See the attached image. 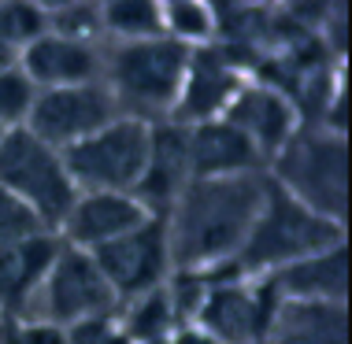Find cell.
Instances as JSON below:
<instances>
[{"mask_svg":"<svg viewBox=\"0 0 352 344\" xmlns=\"http://www.w3.org/2000/svg\"><path fill=\"white\" fill-rule=\"evenodd\" d=\"M267 196V170L241 178H193L167 218L170 271H212L241 255Z\"/></svg>","mask_w":352,"mask_h":344,"instance_id":"obj_1","label":"cell"},{"mask_svg":"<svg viewBox=\"0 0 352 344\" xmlns=\"http://www.w3.org/2000/svg\"><path fill=\"white\" fill-rule=\"evenodd\" d=\"M167 344H219V341L204 326H197V322H178V326L167 333Z\"/></svg>","mask_w":352,"mask_h":344,"instance_id":"obj_28","label":"cell"},{"mask_svg":"<svg viewBox=\"0 0 352 344\" xmlns=\"http://www.w3.org/2000/svg\"><path fill=\"white\" fill-rule=\"evenodd\" d=\"M41 233H49V229L41 226V218H37L23 200H15L4 185H0V244L30 241V237H41Z\"/></svg>","mask_w":352,"mask_h":344,"instance_id":"obj_25","label":"cell"},{"mask_svg":"<svg viewBox=\"0 0 352 344\" xmlns=\"http://www.w3.org/2000/svg\"><path fill=\"white\" fill-rule=\"evenodd\" d=\"M189 67V49L156 37L138 45H111L104 52L100 82L111 89L119 111L141 122H164L175 111Z\"/></svg>","mask_w":352,"mask_h":344,"instance_id":"obj_3","label":"cell"},{"mask_svg":"<svg viewBox=\"0 0 352 344\" xmlns=\"http://www.w3.org/2000/svg\"><path fill=\"white\" fill-rule=\"evenodd\" d=\"M15 67H19V52L8 49V45L0 41V74H4V71H15Z\"/></svg>","mask_w":352,"mask_h":344,"instance_id":"obj_29","label":"cell"},{"mask_svg":"<svg viewBox=\"0 0 352 344\" xmlns=\"http://www.w3.org/2000/svg\"><path fill=\"white\" fill-rule=\"evenodd\" d=\"M189 167H193V178H241L263 174L267 163L234 122L212 119L189 126Z\"/></svg>","mask_w":352,"mask_h":344,"instance_id":"obj_15","label":"cell"},{"mask_svg":"<svg viewBox=\"0 0 352 344\" xmlns=\"http://www.w3.org/2000/svg\"><path fill=\"white\" fill-rule=\"evenodd\" d=\"M49 34V19H45V4H26V0H12L0 4V41L8 49L23 52L30 49L37 37Z\"/></svg>","mask_w":352,"mask_h":344,"instance_id":"obj_23","label":"cell"},{"mask_svg":"<svg viewBox=\"0 0 352 344\" xmlns=\"http://www.w3.org/2000/svg\"><path fill=\"white\" fill-rule=\"evenodd\" d=\"M338 244H345V226L308 211L304 204H297L289 193H282L267 178L263 207L256 215L249 241H245L241 255L234 263L241 271V278H267V274H278L285 266L308 260V255H319L327 248H338Z\"/></svg>","mask_w":352,"mask_h":344,"instance_id":"obj_2","label":"cell"},{"mask_svg":"<svg viewBox=\"0 0 352 344\" xmlns=\"http://www.w3.org/2000/svg\"><path fill=\"white\" fill-rule=\"evenodd\" d=\"M260 344H345V303L278 300Z\"/></svg>","mask_w":352,"mask_h":344,"instance_id":"obj_18","label":"cell"},{"mask_svg":"<svg viewBox=\"0 0 352 344\" xmlns=\"http://www.w3.org/2000/svg\"><path fill=\"white\" fill-rule=\"evenodd\" d=\"M148 218L152 211L130 193H78L56 237L71 248H82V252H97Z\"/></svg>","mask_w":352,"mask_h":344,"instance_id":"obj_12","label":"cell"},{"mask_svg":"<svg viewBox=\"0 0 352 344\" xmlns=\"http://www.w3.org/2000/svg\"><path fill=\"white\" fill-rule=\"evenodd\" d=\"M0 344H23V337H19V330H15V322H8V326L0 330Z\"/></svg>","mask_w":352,"mask_h":344,"instance_id":"obj_30","label":"cell"},{"mask_svg":"<svg viewBox=\"0 0 352 344\" xmlns=\"http://www.w3.org/2000/svg\"><path fill=\"white\" fill-rule=\"evenodd\" d=\"M104 314H119L111 285L104 282L89 252L60 241V252H56L41 289L19 322H52V326L67 330L89 319H104Z\"/></svg>","mask_w":352,"mask_h":344,"instance_id":"obj_7","label":"cell"},{"mask_svg":"<svg viewBox=\"0 0 352 344\" xmlns=\"http://www.w3.org/2000/svg\"><path fill=\"white\" fill-rule=\"evenodd\" d=\"M189 181H193V167H189V126H178L170 119L152 122L145 174H141L134 196L152 215H167L175 207V200L186 193Z\"/></svg>","mask_w":352,"mask_h":344,"instance_id":"obj_13","label":"cell"},{"mask_svg":"<svg viewBox=\"0 0 352 344\" xmlns=\"http://www.w3.org/2000/svg\"><path fill=\"white\" fill-rule=\"evenodd\" d=\"M45 19H49V34L100 49V4H45Z\"/></svg>","mask_w":352,"mask_h":344,"instance_id":"obj_22","label":"cell"},{"mask_svg":"<svg viewBox=\"0 0 352 344\" xmlns=\"http://www.w3.org/2000/svg\"><path fill=\"white\" fill-rule=\"evenodd\" d=\"M23 344H67V330L52 326V322H15Z\"/></svg>","mask_w":352,"mask_h":344,"instance_id":"obj_27","label":"cell"},{"mask_svg":"<svg viewBox=\"0 0 352 344\" xmlns=\"http://www.w3.org/2000/svg\"><path fill=\"white\" fill-rule=\"evenodd\" d=\"M37 89L26 82V74L19 71H4L0 74V130H15L26 126V115L34 108Z\"/></svg>","mask_w":352,"mask_h":344,"instance_id":"obj_24","label":"cell"},{"mask_svg":"<svg viewBox=\"0 0 352 344\" xmlns=\"http://www.w3.org/2000/svg\"><path fill=\"white\" fill-rule=\"evenodd\" d=\"M100 30L111 45H138L164 37V15L152 0H111L100 4Z\"/></svg>","mask_w":352,"mask_h":344,"instance_id":"obj_19","label":"cell"},{"mask_svg":"<svg viewBox=\"0 0 352 344\" xmlns=\"http://www.w3.org/2000/svg\"><path fill=\"white\" fill-rule=\"evenodd\" d=\"M245 82H249V71L237 60H226V52H219L215 45L189 52L186 82L175 100V111H170V122L201 126V122L223 119Z\"/></svg>","mask_w":352,"mask_h":344,"instance_id":"obj_10","label":"cell"},{"mask_svg":"<svg viewBox=\"0 0 352 344\" xmlns=\"http://www.w3.org/2000/svg\"><path fill=\"white\" fill-rule=\"evenodd\" d=\"M56 252H60V237L56 233L0 244V314H8V322H19L26 314Z\"/></svg>","mask_w":352,"mask_h":344,"instance_id":"obj_16","label":"cell"},{"mask_svg":"<svg viewBox=\"0 0 352 344\" xmlns=\"http://www.w3.org/2000/svg\"><path fill=\"white\" fill-rule=\"evenodd\" d=\"M223 119L234 122L252 141V148L263 156V163H271L300 130V111L293 104V97H285L282 89H274L267 82H252V78L237 89V97L230 100Z\"/></svg>","mask_w":352,"mask_h":344,"instance_id":"obj_11","label":"cell"},{"mask_svg":"<svg viewBox=\"0 0 352 344\" xmlns=\"http://www.w3.org/2000/svg\"><path fill=\"white\" fill-rule=\"evenodd\" d=\"M152 122L119 115L93 137L63 148V163L78 193H130L134 196L148 159Z\"/></svg>","mask_w":352,"mask_h":344,"instance_id":"obj_6","label":"cell"},{"mask_svg":"<svg viewBox=\"0 0 352 344\" xmlns=\"http://www.w3.org/2000/svg\"><path fill=\"white\" fill-rule=\"evenodd\" d=\"M119 322L126 330V337L134 344H160L167 341V333L178 326L175 308H170V296H167V282L160 289H152L145 296H134L119 308Z\"/></svg>","mask_w":352,"mask_h":344,"instance_id":"obj_20","label":"cell"},{"mask_svg":"<svg viewBox=\"0 0 352 344\" xmlns=\"http://www.w3.org/2000/svg\"><path fill=\"white\" fill-rule=\"evenodd\" d=\"M160 344H167V341H160Z\"/></svg>","mask_w":352,"mask_h":344,"instance_id":"obj_32","label":"cell"},{"mask_svg":"<svg viewBox=\"0 0 352 344\" xmlns=\"http://www.w3.org/2000/svg\"><path fill=\"white\" fill-rule=\"evenodd\" d=\"M0 185L15 200H23L49 233L60 229L78 196L67 163H63V152L37 141L26 126H15L0 137Z\"/></svg>","mask_w":352,"mask_h":344,"instance_id":"obj_5","label":"cell"},{"mask_svg":"<svg viewBox=\"0 0 352 344\" xmlns=\"http://www.w3.org/2000/svg\"><path fill=\"white\" fill-rule=\"evenodd\" d=\"M274 282L278 300L293 303H345V244L327 248L319 255L285 266L278 274H267Z\"/></svg>","mask_w":352,"mask_h":344,"instance_id":"obj_17","label":"cell"},{"mask_svg":"<svg viewBox=\"0 0 352 344\" xmlns=\"http://www.w3.org/2000/svg\"><path fill=\"white\" fill-rule=\"evenodd\" d=\"M4 133H8V130H0V137H4Z\"/></svg>","mask_w":352,"mask_h":344,"instance_id":"obj_31","label":"cell"},{"mask_svg":"<svg viewBox=\"0 0 352 344\" xmlns=\"http://www.w3.org/2000/svg\"><path fill=\"white\" fill-rule=\"evenodd\" d=\"M104 282L111 285L119 308L134 296L160 289L170 278V244H167V218L152 215L148 222L130 229L126 237L89 252Z\"/></svg>","mask_w":352,"mask_h":344,"instance_id":"obj_9","label":"cell"},{"mask_svg":"<svg viewBox=\"0 0 352 344\" xmlns=\"http://www.w3.org/2000/svg\"><path fill=\"white\" fill-rule=\"evenodd\" d=\"M119 104L104 82L67 85V89H41L34 97V108L26 115V130L49 148L63 152L78 141L93 137L108 122L119 119Z\"/></svg>","mask_w":352,"mask_h":344,"instance_id":"obj_8","label":"cell"},{"mask_svg":"<svg viewBox=\"0 0 352 344\" xmlns=\"http://www.w3.org/2000/svg\"><path fill=\"white\" fill-rule=\"evenodd\" d=\"M160 15H164V37L175 45H182L189 52L208 49L219 37V12L208 4H197V0L160 4Z\"/></svg>","mask_w":352,"mask_h":344,"instance_id":"obj_21","label":"cell"},{"mask_svg":"<svg viewBox=\"0 0 352 344\" xmlns=\"http://www.w3.org/2000/svg\"><path fill=\"white\" fill-rule=\"evenodd\" d=\"M67 344H134L122 330L119 314H104V319H89L78 326H67Z\"/></svg>","mask_w":352,"mask_h":344,"instance_id":"obj_26","label":"cell"},{"mask_svg":"<svg viewBox=\"0 0 352 344\" xmlns=\"http://www.w3.org/2000/svg\"><path fill=\"white\" fill-rule=\"evenodd\" d=\"M267 178L297 204L345 226V137L327 130H297V137L271 159Z\"/></svg>","mask_w":352,"mask_h":344,"instance_id":"obj_4","label":"cell"},{"mask_svg":"<svg viewBox=\"0 0 352 344\" xmlns=\"http://www.w3.org/2000/svg\"><path fill=\"white\" fill-rule=\"evenodd\" d=\"M19 71L26 74V82L37 93L67 89V85H89V82H100V74H104V49L45 34V37H37L30 49L19 52Z\"/></svg>","mask_w":352,"mask_h":344,"instance_id":"obj_14","label":"cell"}]
</instances>
